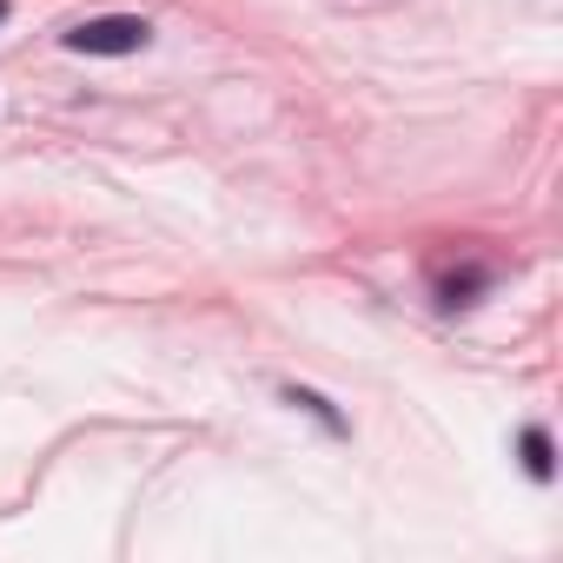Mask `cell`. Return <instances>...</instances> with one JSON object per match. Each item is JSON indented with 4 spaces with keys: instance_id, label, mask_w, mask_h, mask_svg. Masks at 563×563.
Masks as SVG:
<instances>
[{
    "instance_id": "3",
    "label": "cell",
    "mask_w": 563,
    "mask_h": 563,
    "mask_svg": "<svg viewBox=\"0 0 563 563\" xmlns=\"http://www.w3.org/2000/svg\"><path fill=\"white\" fill-rule=\"evenodd\" d=\"M0 21H8V0H0Z\"/></svg>"
},
{
    "instance_id": "1",
    "label": "cell",
    "mask_w": 563,
    "mask_h": 563,
    "mask_svg": "<svg viewBox=\"0 0 563 563\" xmlns=\"http://www.w3.org/2000/svg\"><path fill=\"white\" fill-rule=\"evenodd\" d=\"M146 41H153V27H146L140 14H100V21H80V27L67 34L74 54H140Z\"/></svg>"
},
{
    "instance_id": "2",
    "label": "cell",
    "mask_w": 563,
    "mask_h": 563,
    "mask_svg": "<svg viewBox=\"0 0 563 563\" xmlns=\"http://www.w3.org/2000/svg\"><path fill=\"white\" fill-rule=\"evenodd\" d=\"M523 471H530L537 484H550V477H556V457H550V431H543V424H530V431H523Z\"/></svg>"
}]
</instances>
